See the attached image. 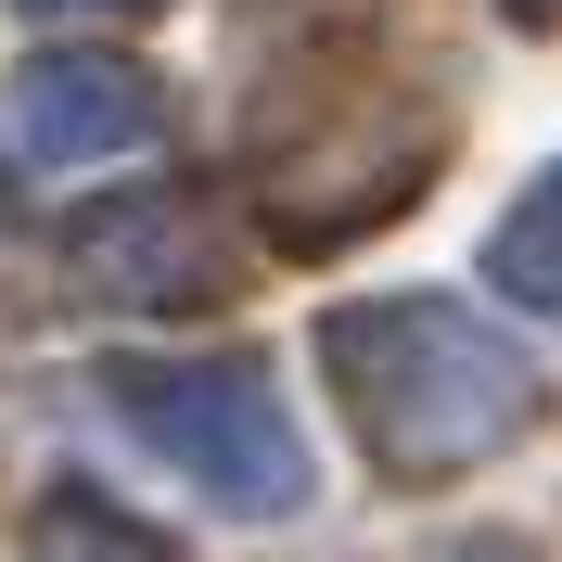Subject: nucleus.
<instances>
[{
	"mask_svg": "<svg viewBox=\"0 0 562 562\" xmlns=\"http://www.w3.org/2000/svg\"><path fill=\"white\" fill-rule=\"evenodd\" d=\"M319 371L346 384L384 473H473L537 422V358L460 294H358L319 319Z\"/></svg>",
	"mask_w": 562,
	"mask_h": 562,
	"instance_id": "1",
	"label": "nucleus"
},
{
	"mask_svg": "<svg viewBox=\"0 0 562 562\" xmlns=\"http://www.w3.org/2000/svg\"><path fill=\"white\" fill-rule=\"evenodd\" d=\"M448 562H537L525 537H473V550H448Z\"/></svg>",
	"mask_w": 562,
	"mask_h": 562,
	"instance_id": "6",
	"label": "nucleus"
},
{
	"mask_svg": "<svg viewBox=\"0 0 562 562\" xmlns=\"http://www.w3.org/2000/svg\"><path fill=\"white\" fill-rule=\"evenodd\" d=\"M0 140L26 167H115L154 140V77L115 65V52H38L0 90Z\"/></svg>",
	"mask_w": 562,
	"mask_h": 562,
	"instance_id": "3",
	"label": "nucleus"
},
{
	"mask_svg": "<svg viewBox=\"0 0 562 562\" xmlns=\"http://www.w3.org/2000/svg\"><path fill=\"white\" fill-rule=\"evenodd\" d=\"M38 13H77V0H38ZM115 13H140V0H115Z\"/></svg>",
	"mask_w": 562,
	"mask_h": 562,
	"instance_id": "8",
	"label": "nucleus"
},
{
	"mask_svg": "<svg viewBox=\"0 0 562 562\" xmlns=\"http://www.w3.org/2000/svg\"><path fill=\"white\" fill-rule=\"evenodd\" d=\"M103 396H115V422L140 448L167 473H192L231 525L307 512V435H294V396L269 384V358H115Z\"/></svg>",
	"mask_w": 562,
	"mask_h": 562,
	"instance_id": "2",
	"label": "nucleus"
},
{
	"mask_svg": "<svg viewBox=\"0 0 562 562\" xmlns=\"http://www.w3.org/2000/svg\"><path fill=\"white\" fill-rule=\"evenodd\" d=\"M77 269L103 294H205V217L192 192H115L77 217Z\"/></svg>",
	"mask_w": 562,
	"mask_h": 562,
	"instance_id": "4",
	"label": "nucleus"
},
{
	"mask_svg": "<svg viewBox=\"0 0 562 562\" xmlns=\"http://www.w3.org/2000/svg\"><path fill=\"white\" fill-rule=\"evenodd\" d=\"M498 13H512V26H562V0H498Z\"/></svg>",
	"mask_w": 562,
	"mask_h": 562,
	"instance_id": "7",
	"label": "nucleus"
},
{
	"mask_svg": "<svg viewBox=\"0 0 562 562\" xmlns=\"http://www.w3.org/2000/svg\"><path fill=\"white\" fill-rule=\"evenodd\" d=\"M486 281L512 294V307L562 319V167H537L525 192L498 205V231H486Z\"/></svg>",
	"mask_w": 562,
	"mask_h": 562,
	"instance_id": "5",
	"label": "nucleus"
}]
</instances>
